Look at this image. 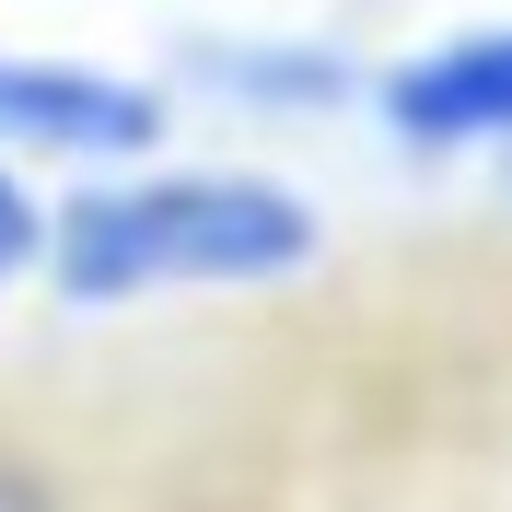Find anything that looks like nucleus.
Here are the masks:
<instances>
[{"label": "nucleus", "mask_w": 512, "mask_h": 512, "mask_svg": "<svg viewBox=\"0 0 512 512\" xmlns=\"http://www.w3.org/2000/svg\"><path fill=\"white\" fill-rule=\"evenodd\" d=\"M0 140L59 163H140L163 140V94L82 59H0Z\"/></svg>", "instance_id": "f03ea898"}, {"label": "nucleus", "mask_w": 512, "mask_h": 512, "mask_svg": "<svg viewBox=\"0 0 512 512\" xmlns=\"http://www.w3.org/2000/svg\"><path fill=\"white\" fill-rule=\"evenodd\" d=\"M198 70L233 82V94H256V105H338V94H350V70L315 59V47H291V59H280V47H210Z\"/></svg>", "instance_id": "20e7f679"}, {"label": "nucleus", "mask_w": 512, "mask_h": 512, "mask_svg": "<svg viewBox=\"0 0 512 512\" xmlns=\"http://www.w3.org/2000/svg\"><path fill=\"white\" fill-rule=\"evenodd\" d=\"M0 512H35V489H12V478H0Z\"/></svg>", "instance_id": "423d86ee"}, {"label": "nucleus", "mask_w": 512, "mask_h": 512, "mask_svg": "<svg viewBox=\"0 0 512 512\" xmlns=\"http://www.w3.org/2000/svg\"><path fill=\"white\" fill-rule=\"evenodd\" d=\"M315 256V210L280 175H105L47 222V280L70 303L140 291H245Z\"/></svg>", "instance_id": "f257e3e1"}, {"label": "nucleus", "mask_w": 512, "mask_h": 512, "mask_svg": "<svg viewBox=\"0 0 512 512\" xmlns=\"http://www.w3.org/2000/svg\"><path fill=\"white\" fill-rule=\"evenodd\" d=\"M384 128L408 152H512V24H478V35H443L373 82Z\"/></svg>", "instance_id": "7ed1b4c3"}, {"label": "nucleus", "mask_w": 512, "mask_h": 512, "mask_svg": "<svg viewBox=\"0 0 512 512\" xmlns=\"http://www.w3.org/2000/svg\"><path fill=\"white\" fill-rule=\"evenodd\" d=\"M35 256H47V210L24 198V175L0 163V280H24Z\"/></svg>", "instance_id": "39448f33"}]
</instances>
